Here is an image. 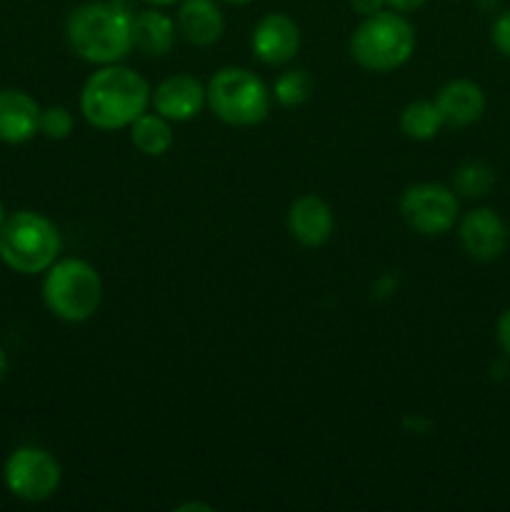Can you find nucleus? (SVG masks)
<instances>
[{"label": "nucleus", "instance_id": "obj_8", "mask_svg": "<svg viewBox=\"0 0 510 512\" xmlns=\"http://www.w3.org/2000/svg\"><path fill=\"white\" fill-rule=\"evenodd\" d=\"M5 485L10 493L28 503H40L55 495L63 480L60 463L40 448H18L5 460Z\"/></svg>", "mask_w": 510, "mask_h": 512}, {"label": "nucleus", "instance_id": "obj_29", "mask_svg": "<svg viewBox=\"0 0 510 512\" xmlns=\"http://www.w3.org/2000/svg\"><path fill=\"white\" fill-rule=\"evenodd\" d=\"M5 220H8V215H5L3 203H0V228H3V225H5Z\"/></svg>", "mask_w": 510, "mask_h": 512}, {"label": "nucleus", "instance_id": "obj_13", "mask_svg": "<svg viewBox=\"0 0 510 512\" xmlns=\"http://www.w3.org/2000/svg\"><path fill=\"white\" fill-rule=\"evenodd\" d=\"M40 133V105L23 90H0V140L25 143Z\"/></svg>", "mask_w": 510, "mask_h": 512}, {"label": "nucleus", "instance_id": "obj_2", "mask_svg": "<svg viewBox=\"0 0 510 512\" xmlns=\"http://www.w3.org/2000/svg\"><path fill=\"white\" fill-rule=\"evenodd\" d=\"M65 35L75 55L88 63L113 65L133 50V15L118 3L93 0L70 13Z\"/></svg>", "mask_w": 510, "mask_h": 512}, {"label": "nucleus", "instance_id": "obj_7", "mask_svg": "<svg viewBox=\"0 0 510 512\" xmlns=\"http://www.w3.org/2000/svg\"><path fill=\"white\" fill-rule=\"evenodd\" d=\"M400 213L410 230L420 235H443L455 225L460 213L458 195L453 188L440 183H420L403 193Z\"/></svg>", "mask_w": 510, "mask_h": 512}, {"label": "nucleus", "instance_id": "obj_21", "mask_svg": "<svg viewBox=\"0 0 510 512\" xmlns=\"http://www.w3.org/2000/svg\"><path fill=\"white\" fill-rule=\"evenodd\" d=\"M73 113L63 105H53L48 110H40V133L50 140H65L73 133Z\"/></svg>", "mask_w": 510, "mask_h": 512}, {"label": "nucleus", "instance_id": "obj_28", "mask_svg": "<svg viewBox=\"0 0 510 512\" xmlns=\"http://www.w3.org/2000/svg\"><path fill=\"white\" fill-rule=\"evenodd\" d=\"M150 5H170V3H178V0H148Z\"/></svg>", "mask_w": 510, "mask_h": 512}, {"label": "nucleus", "instance_id": "obj_10", "mask_svg": "<svg viewBox=\"0 0 510 512\" xmlns=\"http://www.w3.org/2000/svg\"><path fill=\"white\" fill-rule=\"evenodd\" d=\"M253 53L268 65H283L298 55L300 28L293 18L283 13H270L253 28Z\"/></svg>", "mask_w": 510, "mask_h": 512}, {"label": "nucleus", "instance_id": "obj_22", "mask_svg": "<svg viewBox=\"0 0 510 512\" xmlns=\"http://www.w3.org/2000/svg\"><path fill=\"white\" fill-rule=\"evenodd\" d=\"M490 40L498 48V53L510 58V10H505V13H500L495 18L493 28H490Z\"/></svg>", "mask_w": 510, "mask_h": 512}, {"label": "nucleus", "instance_id": "obj_30", "mask_svg": "<svg viewBox=\"0 0 510 512\" xmlns=\"http://www.w3.org/2000/svg\"><path fill=\"white\" fill-rule=\"evenodd\" d=\"M225 3H230V5H248L250 0H225Z\"/></svg>", "mask_w": 510, "mask_h": 512}, {"label": "nucleus", "instance_id": "obj_17", "mask_svg": "<svg viewBox=\"0 0 510 512\" xmlns=\"http://www.w3.org/2000/svg\"><path fill=\"white\" fill-rule=\"evenodd\" d=\"M130 140L143 155L158 158L165 155L173 145V128L170 120H165L158 113H143L133 125H130Z\"/></svg>", "mask_w": 510, "mask_h": 512}, {"label": "nucleus", "instance_id": "obj_1", "mask_svg": "<svg viewBox=\"0 0 510 512\" xmlns=\"http://www.w3.org/2000/svg\"><path fill=\"white\" fill-rule=\"evenodd\" d=\"M153 90L148 80L123 65H103L95 70L80 93L85 120L100 130L130 128L148 110Z\"/></svg>", "mask_w": 510, "mask_h": 512}, {"label": "nucleus", "instance_id": "obj_18", "mask_svg": "<svg viewBox=\"0 0 510 512\" xmlns=\"http://www.w3.org/2000/svg\"><path fill=\"white\" fill-rule=\"evenodd\" d=\"M445 125L435 100H415L408 103L400 113V130L410 140H433Z\"/></svg>", "mask_w": 510, "mask_h": 512}, {"label": "nucleus", "instance_id": "obj_24", "mask_svg": "<svg viewBox=\"0 0 510 512\" xmlns=\"http://www.w3.org/2000/svg\"><path fill=\"white\" fill-rule=\"evenodd\" d=\"M385 5H388L385 0H350V8H353L358 15H363V18L380 13Z\"/></svg>", "mask_w": 510, "mask_h": 512}, {"label": "nucleus", "instance_id": "obj_27", "mask_svg": "<svg viewBox=\"0 0 510 512\" xmlns=\"http://www.w3.org/2000/svg\"><path fill=\"white\" fill-rule=\"evenodd\" d=\"M5 375H8V355H5V350L0 348V383L5 380Z\"/></svg>", "mask_w": 510, "mask_h": 512}, {"label": "nucleus", "instance_id": "obj_9", "mask_svg": "<svg viewBox=\"0 0 510 512\" xmlns=\"http://www.w3.org/2000/svg\"><path fill=\"white\" fill-rule=\"evenodd\" d=\"M458 235L465 253L480 263L498 260L508 245V228L493 208H475L465 213Z\"/></svg>", "mask_w": 510, "mask_h": 512}, {"label": "nucleus", "instance_id": "obj_23", "mask_svg": "<svg viewBox=\"0 0 510 512\" xmlns=\"http://www.w3.org/2000/svg\"><path fill=\"white\" fill-rule=\"evenodd\" d=\"M495 335H498V343H500V348H503V353L510 358V308L498 318Z\"/></svg>", "mask_w": 510, "mask_h": 512}, {"label": "nucleus", "instance_id": "obj_6", "mask_svg": "<svg viewBox=\"0 0 510 512\" xmlns=\"http://www.w3.org/2000/svg\"><path fill=\"white\" fill-rule=\"evenodd\" d=\"M208 105L223 123L248 128L268 118L270 90L248 68H223L210 78Z\"/></svg>", "mask_w": 510, "mask_h": 512}, {"label": "nucleus", "instance_id": "obj_12", "mask_svg": "<svg viewBox=\"0 0 510 512\" xmlns=\"http://www.w3.org/2000/svg\"><path fill=\"white\" fill-rule=\"evenodd\" d=\"M333 210L318 195H303L288 210V230L305 248H320L333 235Z\"/></svg>", "mask_w": 510, "mask_h": 512}, {"label": "nucleus", "instance_id": "obj_19", "mask_svg": "<svg viewBox=\"0 0 510 512\" xmlns=\"http://www.w3.org/2000/svg\"><path fill=\"white\" fill-rule=\"evenodd\" d=\"M493 185H495V170L490 168L488 163H480V160L460 165L453 175L455 193L463 195V198H470V200L488 195Z\"/></svg>", "mask_w": 510, "mask_h": 512}, {"label": "nucleus", "instance_id": "obj_16", "mask_svg": "<svg viewBox=\"0 0 510 512\" xmlns=\"http://www.w3.org/2000/svg\"><path fill=\"white\" fill-rule=\"evenodd\" d=\"M175 43V23L170 15L148 8L133 15V48L143 50L145 55L170 53Z\"/></svg>", "mask_w": 510, "mask_h": 512}, {"label": "nucleus", "instance_id": "obj_14", "mask_svg": "<svg viewBox=\"0 0 510 512\" xmlns=\"http://www.w3.org/2000/svg\"><path fill=\"white\" fill-rule=\"evenodd\" d=\"M435 105H438L445 125L465 128V125H473L483 118L485 93L473 80H450L448 85L438 90Z\"/></svg>", "mask_w": 510, "mask_h": 512}, {"label": "nucleus", "instance_id": "obj_5", "mask_svg": "<svg viewBox=\"0 0 510 512\" xmlns=\"http://www.w3.org/2000/svg\"><path fill=\"white\" fill-rule=\"evenodd\" d=\"M43 300L55 318L65 323H83L98 313L103 300V280L98 270L85 260H55L45 270Z\"/></svg>", "mask_w": 510, "mask_h": 512}, {"label": "nucleus", "instance_id": "obj_15", "mask_svg": "<svg viewBox=\"0 0 510 512\" xmlns=\"http://www.w3.org/2000/svg\"><path fill=\"white\" fill-rule=\"evenodd\" d=\"M223 30V13L213 0H183L178 10V33L188 43L205 48V45L218 43Z\"/></svg>", "mask_w": 510, "mask_h": 512}, {"label": "nucleus", "instance_id": "obj_20", "mask_svg": "<svg viewBox=\"0 0 510 512\" xmlns=\"http://www.w3.org/2000/svg\"><path fill=\"white\" fill-rule=\"evenodd\" d=\"M313 93V80L305 70H285L278 80H275V100L283 108H298Z\"/></svg>", "mask_w": 510, "mask_h": 512}, {"label": "nucleus", "instance_id": "obj_4", "mask_svg": "<svg viewBox=\"0 0 510 512\" xmlns=\"http://www.w3.org/2000/svg\"><path fill=\"white\" fill-rule=\"evenodd\" d=\"M60 255V233L45 215L20 210L0 228V260L23 275L45 273Z\"/></svg>", "mask_w": 510, "mask_h": 512}, {"label": "nucleus", "instance_id": "obj_11", "mask_svg": "<svg viewBox=\"0 0 510 512\" xmlns=\"http://www.w3.org/2000/svg\"><path fill=\"white\" fill-rule=\"evenodd\" d=\"M150 100L155 105V113L163 115L165 120L185 123L203 110V105L208 103V95H205L200 80H195L193 75H173L155 88Z\"/></svg>", "mask_w": 510, "mask_h": 512}, {"label": "nucleus", "instance_id": "obj_26", "mask_svg": "<svg viewBox=\"0 0 510 512\" xmlns=\"http://www.w3.org/2000/svg\"><path fill=\"white\" fill-rule=\"evenodd\" d=\"M188 510H203V512H210L213 508H210V505H203V503H185V505H180V508H178V512H188Z\"/></svg>", "mask_w": 510, "mask_h": 512}, {"label": "nucleus", "instance_id": "obj_3", "mask_svg": "<svg viewBox=\"0 0 510 512\" xmlns=\"http://www.w3.org/2000/svg\"><path fill=\"white\" fill-rule=\"evenodd\" d=\"M415 50V30L403 13L380 10L368 15L350 38V55L355 63L373 73H390L410 60Z\"/></svg>", "mask_w": 510, "mask_h": 512}, {"label": "nucleus", "instance_id": "obj_25", "mask_svg": "<svg viewBox=\"0 0 510 512\" xmlns=\"http://www.w3.org/2000/svg\"><path fill=\"white\" fill-rule=\"evenodd\" d=\"M385 3H388V8L395 10V13H413L420 5H425V0H385Z\"/></svg>", "mask_w": 510, "mask_h": 512}]
</instances>
